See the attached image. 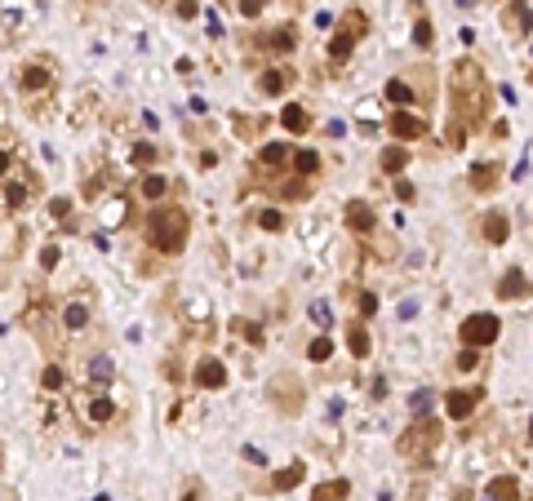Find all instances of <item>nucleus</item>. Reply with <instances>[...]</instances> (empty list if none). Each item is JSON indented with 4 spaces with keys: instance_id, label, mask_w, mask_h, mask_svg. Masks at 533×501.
<instances>
[{
    "instance_id": "5701e85b",
    "label": "nucleus",
    "mask_w": 533,
    "mask_h": 501,
    "mask_svg": "<svg viewBox=\"0 0 533 501\" xmlns=\"http://www.w3.org/2000/svg\"><path fill=\"white\" fill-rule=\"evenodd\" d=\"M351 497V484L347 479H324L316 493H311V501H347Z\"/></svg>"
},
{
    "instance_id": "cd10ccee",
    "label": "nucleus",
    "mask_w": 533,
    "mask_h": 501,
    "mask_svg": "<svg viewBox=\"0 0 533 501\" xmlns=\"http://www.w3.org/2000/svg\"><path fill=\"white\" fill-rule=\"evenodd\" d=\"M276 195H280V200H307V195H311V182L298 174L294 182H280V187H276Z\"/></svg>"
},
{
    "instance_id": "f8f14e48",
    "label": "nucleus",
    "mask_w": 533,
    "mask_h": 501,
    "mask_svg": "<svg viewBox=\"0 0 533 501\" xmlns=\"http://www.w3.org/2000/svg\"><path fill=\"white\" fill-rule=\"evenodd\" d=\"M386 129H391L400 142H418V138H427V120H422V116H409V111H396L391 120H386Z\"/></svg>"
},
{
    "instance_id": "7c9ffc66",
    "label": "nucleus",
    "mask_w": 533,
    "mask_h": 501,
    "mask_svg": "<svg viewBox=\"0 0 533 501\" xmlns=\"http://www.w3.org/2000/svg\"><path fill=\"white\" fill-rule=\"evenodd\" d=\"M294 169H298L302 178H311V174L320 169V155H316V151H294Z\"/></svg>"
},
{
    "instance_id": "c85d7f7f",
    "label": "nucleus",
    "mask_w": 533,
    "mask_h": 501,
    "mask_svg": "<svg viewBox=\"0 0 533 501\" xmlns=\"http://www.w3.org/2000/svg\"><path fill=\"white\" fill-rule=\"evenodd\" d=\"M463 138H467V120L463 116H449V125H444V142H449L453 151H463V146H467Z\"/></svg>"
},
{
    "instance_id": "79ce46f5",
    "label": "nucleus",
    "mask_w": 533,
    "mask_h": 501,
    "mask_svg": "<svg viewBox=\"0 0 533 501\" xmlns=\"http://www.w3.org/2000/svg\"><path fill=\"white\" fill-rule=\"evenodd\" d=\"M373 311H378V298H373V293H360V320H369Z\"/></svg>"
},
{
    "instance_id": "c9c22d12",
    "label": "nucleus",
    "mask_w": 533,
    "mask_h": 501,
    "mask_svg": "<svg viewBox=\"0 0 533 501\" xmlns=\"http://www.w3.org/2000/svg\"><path fill=\"white\" fill-rule=\"evenodd\" d=\"M232 328H236V333L245 337V341H253V346H262V328H258V324H249V320H232Z\"/></svg>"
},
{
    "instance_id": "473e14b6",
    "label": "nucleus",
    "mask_w": 533,
    "mask_h": 501,
    "mask_svg": "<svg viewBox=\"0 0 533 501\" xmlns=\"http://www.w3.org/2000/svg\"><path fill=\"white\" fill-rule=\"evenodd\" d=\"M84 373H89V377H93V382H98V386H103V382H107V377H112V360H107V355H93V360H89V369H84Z\"/></svg>"
},
{
    "instance_id": "ea45409f",
    "label": "nucleus",
    "mask_w": 533,
    "mask_h": 501,
    "mask_svg": "<svg viewBox=\"0 0 533 501\" xmlns=\"http://www.w3.org/2000/svg\"><path fill=\"white\" fill-rule=\"evenodd\" d=\"M236 9H240L245 18H258L262 9H266V0H236Z\"/></svg>"
},
{
    "instance_id": "8fccbe9b",
    "label": "nucleus",
    "mask_w": 533,
    "mask_h": 501,
    "mask_svg": "<svg viewBox=\"0 0 533 501\" xmlns=\"http://www.w3.org/2000/svg\"><path fill=\"white\" fill-rule=\"evenodd\" d=\"M453 501H471V493H458V497H453Z\"/></svg>"
},
{
    "instance_id": "dca6fc26",
    "label": "nucleus",
    "mask_w": 533,
    "mask_h": 501,
    "mask_svg": "<svg viewBox=\"0 0 533 501\" xmlns=\"http://www.w3.org/2000/svg\"><path fill=\"white\" fill-rule=\"evenodd\" d=\"M258 45L266 49V54H289V49L298 45V31L294 27H276V31H262Z\"/></svg>"
},
{
    "instance_id": "7ed1b4c3",
    "label": "nucleus",
    "mask_w": 533,
    "mask_h": 501,
    "mask_svg": "<svg viewBox=\"0 0 533 501\" xmlns=\"http://www.w3.org/2000/svg\"><path fill=\"white\" fill-rule=\"evenodd\" d=\"M440 439H444V422L422 417V422H414L405 435L396 439V453L409 457V461H427V457L435 453V444H440Z\"/></svg>"
},
{
    "instance_id": "a878e982",
    "label": "nucleus",
    "mask_w": 533,
    "mask_h": 501,
    "mask_svg": "<svg viewBox=\"0 0 533 501\" xmlns=\"http://www.w3.org/2000/svg\"><path fill=\"white\" fill-rule=\"evenodd\" d=\"M280 120H285L289 133H307V129H311V111H307V107H285Z\"/></svg>"
},
{
    "instance_id": "6ab92c4d",
    "label": "nucleus",
    "mask_w": 533,
    "mask_h": 501,
    "mask_svg": "<svg viewBox=\"0 0 533 501\" xmlns=\"http://www.w3.org/2000/svg\"><path fill=\"white\" fill-rule=\"evenodd\" d=\"M347 346H351V355L356 360H369V328H365V320H351L347 324Z\"/></svg>"
},
{
    "instance_id": "aec40b11",
    "label": "nucleus",
    "mask_w": 533,
    "mask_h": 501,
    "mask_svg": "<svg viewBox=\"0 0 533 501\" xmlns=\"http://www.w3.org/2000/svg\"><path fill=\"white\" fill-rule=\"evenodd\" d=\"M302 475H307V461H289L285 470H276V475H271V488H276V493H289V488H298V484H302Z\"/></svg>"
},
{
    "instance_id": "c03bdc74",
    "label": "nucleus",
    "mask_w": 533,
    "mask_h": 501,
    "mask_svg": "<svg viewBox=\"0 0 533 501\" xmlns=\"http://www.w3.org/2000/svg\"><path fill=\"white\" fill-rule=\"evenodd\" d=\"M245 461H249V466H266V457H262V453H258V448H253V444L245 448Z\"/></svg>"
},
{
    "instance_id": "09e8293b",
    "label": "nucleus",
    "mask_w": 533,
    "mask_h": 501,
    "mask_svg": "<svg viewBox=\"0 0 533 501\" xmlns=\"http://www.w3.org/2000/svg\"><path fill=\"white\" fill-rule=\"evenodd\" d=\"M183 501H200V488H191V493H187Z\"/></svg>"
},
{
    "instance_id": "393cba45",
    "label": "nucleus",
    "mask_w": 533,
    "mask_h": 501,
    "mask_svg": "<svg viewBox=\"0 0 533 501\" xmlns=\"http://www.w3.org/2000/svg\"><path fill=\"white\" fill-rule=\"evenodd\" d=\"M63 328H67V333H80V328H89V307H84V302H71V307L63 311Z\"/></svg>"
},
{
    "instance_id": "6e6552de",
    "label": "nucleus",
    "mask_w": 533,
    "mask_h": 501,
    "mask_svg": "<svg viewBox=\"0 0 533 501\" xmlns=\"http://www.w3.org/2000/svg\"><path fill=\"white\" fill-rule=\"evenodd\" d=\"M31 191H36V178L31 174H14V178H5V191H0V213H18L22 204L31 200Z\"/></svg>"
},
{
    "instance_id": "20e7f679",
    "label": "nucleus",
    "mask_w": 533,
    "mask_h": 501,
    "mask_svg": "<svg viewBox=\"0 0 533 501\" xmlns=\"http://www.w3.org/2000/svg\"><path fill=\"white\" fill-rule=\"evenodd\" d=\"M365 36H369V18H365V9H347V14L338 18L333 40H329V58H333V63H347V58H351V49L365 40Z\"/></svg>"
},
{
    "instance_id": "37998d69",
    "label": "nucleus",
    "mask_w": 533,
    "mask_h": 501,
    "mask_svg": "<svg viewBox=\"0 0 533 501\" xmlns=\"http://www.w3.org/2000/svg\"><path fill=\"white\" fill-rule=\"evenodd\" d=\"M40 266H45V271H54V266H58V249H54V244L40 253Z\"/></svg>"
},
{
    "instance_id": "423d86ee",
    "label": "nucleus",
    "mask_w": 533,
    "mask_h": 501,
    "mask_svg": "<svg viewBox=\"0 0 533 501\" xmlns=\"http://www.w3.org/2000/svg\"><path fill=\"white\" fill-rule=\"evenodd\" d=\"M266 395H271V404L280 408V413H289V417H294V413H302V382L294 373H276L271 377V386H266Z\"/></svg>"
},
{
    "instance_id": "ddd939ff",
    "label": "nucleus",
    "mask_w": 533,
    "mask_h": 501,
    "mask_svg": "<svg viewBox=\"0 0 533 501\" xmlns=\"http://www.w3.org/2000/svg\"><path fill=\"white\" fill-rule=\"evenodd\" d=\"M289 84H294V67H266L262 76H258V93L276 98V93H285Z\"/></svg>"
},
{
    "instance_id": "4be33fe9",
    "label": "nucleus",
    "mask_w": 533,
    "mask_h": 501,
    "mask_svg": "<svg viewBox=\"0 0 533 501\" xmlns=\"http://www.w3.org/2000/svg\"><path fill=\"white\" fill-rule=\"evenodd\" d=\"M498 178H502V164H476V169H471V187H476V191H493V187H498Z\"/></svg>"
},
{
    "instance_id": "a19ab883",
    "label": "nucleus",
    "mask_w": 533,
    "mask_h": 501,
    "mask_svg": "<svg viewBox=\"0 0 533 501\" xmlns=\"http://www.w3.org/2000/svg\"><path fill=\"white\" fill-rule=\"evenodd\" d=\"M480 360H484V355H480L476 346H463V355H458V369H476Z\"/></svg>"
},
{
    "instance_id": "4c0bfd02",
    "label": "nucleus",
    "mask_w": 533,
    "mask_h": 501,
    "mask_svg": "<svg viewBox=\"0 0 533 501\" xmlns=\"http://www.w3.org/2000/svg\"><path fill=\"white\" fill-rule=\"evenodd\" d=\"M311 324H320V328H329V324H333L329 302H311Z\"/></svg>"
},
{
    "instance_id": "2f4dec72",
    "label": "nucleus",
    "mask_w": 533,
    "mask_h": 501,
    "mask_svg": "<svg viewBox=\"0 0 533 501\" xmlns=\"http://www.w3.org/2000/svg\"><path fill=\"white\" fill-rule=\"evenodd\" d=\"M329 355H333V341H329V337H316V341L307 346V360H311V364H324Z\"/></svg>"
},
{
    "instance_id": "1a4fd4ad",
    "label": "nucleus",
    "mask_w": 533,
    "mask_h": 501,
    "mask_svg": "<svg viewBox=\"0 0 533 501\" xmlns=\"http://www.w3.org/2000/svg\"><path fill=\"white\" fill-rule=\"evenodd\" d=\"M191 382H196V390H223L227 386V364L218 360V355H200Z\"/></svg>"
},
{
    "instance_id": "bb28decb",
    "label": "nucleus",
    "mask_w": 533,
    "mask_h": 501,
    "mask_svg": "<svg viewBox=\"0 0 533 501\" xmlns=\"http://www.w3.org/2000/svg\"><path fill=\"white\" fill-rule=\"evenodd\" d=\"M142 195H147L151 204H160L169 195V178L165 174H142Z\"/></svg>"
},
{
    "instance_id": "e433bc0d",
    "label": "nucleus",
    "mask_w": 533,
    "mask_h": 501,
    "mask_svg": "<svg viewBox=\"0 0 533 501\" xmlns=\"http://www.w3.org/2000/svg\"><path fill=\"white\" fill-rule=\"evenodd\" d=\"M431 40H435V36H431V22L418 18V22H414V45H418V49H431Z\"/></svg>"
},
{
    "instance_id": "58836bf2",
    "label": "nucleus",
    "mask_w": 533,
    "mask_h": 501,
    "mask_svg": "<svg viewBox=\"0 0 533 501\" xmlns=\"http://www.w3.org/2000/svg\"><path fill=\"white\" fill-rule=\"evenodd\" d=\"M258 226H262V231H280V226H285L280 209H262V213H258Z\"/></svg>"
},
{
    "instance_id": "a211bd4d",
    "label": "nucleus",
    "mask_w": 533,
    "mask_h": 501,
    "mask_svg": "<svg viewBox=\"0 0 533 501\" xmlns=\"http://www.w3.org/2000/svg\"><path fill=\"white\" fill-rule=\"evenodd\" d=\"M480 231H484V240H489V244H506V236H511V217L493 209V213H484Z\"/></svg>"
},
{
    "instance_id": "9d476101",
    "label": "nucleus",
    "mask_w": 533,
    "mask_h": 501,
    "mask_svg": "<svg viewBox=\"0 0 533 501\" xmlns=\"http://www.w3.org/2000/svg\"><path fill=\"white\" fill-rule=\"evenodd\" d=\"M343 222H347V231H356V236H373V231H378V213H373V204H365V200H351Z\"/></svg>"
},
{
    "instance_id": "c756f323",
    "label": "nucleus",
    "mask_w": 533,
    "mask_h": 501,
    "mask_svg": "<svg viewBox=\"0 0 533 501\" xmlns=\"http://www.w3.org/2000/svg\"><path fill=\"white\" fill-rule=\"evenodd\" d=\"M386 102L409 107V102H414V84H409V80H386Z\"/></svg>"
},
{
    "instance_id": "0eeeda50",
    "label": "nucleus",
    "mask_w": 533,
    "mask_h": 501,
    "mask_svg": "<svg viewBox=\"0 0 533 501\" xmlns=\"http://www.w3.org/2000/svg\"><path fill=\"white\" fill-rule=\"evenodd\" d=\"M54 71H58V67H54V63H45V58H36V63H22V67H18V89L27 93V98L50 93V89H54V80H58Z\"/></svg>"
},
{
    "instance_id": "603ef678",
    "label": "nucleus",
    "mask_w": 533,
    "mask_h": 501,
    "mask_svg": "<svg viewBox=\"0 0 533 501\" xmlns=\"http://www.w3.org/2000/svg\"><path fill=\"white\" fill-rule=\"evenodd\" d=\"M529 501H533V497H529Z\"/></svg>"
},
{
    "instance_id": "3c124183",
    "label": "nucleus",
    "mask_w": 533,
    "mask_h": 501,
    "mask_svg": "<svg viewBox=\"0 0 533 501\" xmlns=\"http://www.w3.org/2000/svg\"><path fill=\"white\" fill-rule=\"evenodd\" d=\"M289 5H294V0H289Z\"/></svg>"
},
{
    "instance_id": "f704fd0d",
    "label": "nucleus",
    "mask_w": 533,
    "mask_h": 501,
    "mask_svg": "<svg viewBox=\"0 0 533 501\" xmlns=\"http://www.w3.org/2000/svg\"><path fill=\"white\" fill-rule=\"evenodd\" d=\"M40 386H45V390H63V386H67V373L58 369V364H50V369L40 373Z\"/></svg>"
},
{
    "instance_id": "39448f33",
    "label": "nucleus",
    "mask_w": 533,
    "mask_h": 501,
    "mask_svg": "<svg viewBox=\"0 0 533 501\" xmlns=\"http://www.w3.org/2000/svg\"><path fill=\"white\" fill-rule=\"evenodd\" d=\"M498 333H502V324H498V315H489V311L467 315V320L458 324V337H463V346H489V341H498Z\"/></svg>"
},
{
    "instance_id": "f3484780",
    "label": "nucleus",
    "mask_w": 533,
    "mask_h": 501,
    "mask_svg": "<svg viewBox=\"0 0 533 501\" xmlns=\"http://www.w3.org/2000/svg\"><path fill=\"white\" fill-rule=\"evenodd\" d=\"M378 169H382V174L386 178H396V174H405V169H409V146H382V155H378Z\"/></svg>"
},
{
    "instance_id": "a18cd8bd",
    "label": "nucleus",
    "mask_w": 533,
    "mask_h": 501,
    "mask_svg": "<svg viewBox=\"0 0 533 501\" xmlns=\"http://www.w3.org/2000/svg\"><path fill=\"white\" fill-rule=\"evenodd\" d=\"M396 195H400V200H409V204H414V182H396Z\"/></svg>"
},
{
    "instance_id": "2eb2a0df",
    "label": "nucleus",
    "mask_w": 533,
    "mask_h": 501,
    "mask_svg": "<svg viewBox=\"0 0 533 501\" xmlns=\"http://www.w3.org/2000/svg\"><path fill=\"white\" fill-rule=\"evenodd\" d=\"M529 293H533V284H529L525 271H506L502 284H498V298L502 302H520V298H529Z\"/></svg>"
},
{
    "instance_id": "49530a36",
    "label": "nucleus",
    "mask_w": 533,
    "mask_h": 501,
    "mask_svg": "<svg viewBox=\"0 0 533 501\" xmlns=\"http://www.w3.org/2000/svg\"><path fill=\"white\" fill-rule=\"evenodd\" d=\"M427 404H431V390H418V395H414V413H422Z\"/></svg>"
},
{
    "instance_id": "4468645a",
    "label": "nucleus",
    "mask_w": 533,
    "mask_h": 501,
    "mask_svg": "<svg viewBox=\"0 0 533 501\" xmlns=\"http://www.w3.org/2000/svg\"><path fill=\"white\" fill-rule=\"evenodd\" d=\"M84 417H89V422H98V426L116 422V404H112V395H103V390H93V395L84 399Z\"/></svg>"
},
{
    "instance_id": "72a5a7b5",
    "label": "nucleus",
    "mask_w": 533,
    "mask_h": 501,
    "mask_svg": "<svg viewBox=\"0 0 533 501\" xmlns=\"http://www.w3.org/2000/svg\"><path fill=\"white\" fill-rule=\"evenodd\" d=\"M129 155H133V164H151V160H160V146H156V142H138Z\"/></svg>"
},
{
    "instance_id": "b1692460",
    "label": "nucleus",
    "mask_w": 533,
    "mask_h": 501,
    "mask_svg": "<svg viewBox=\"0 0 533 501\" xmlns=\"http://www.w3.org/2000/svg\"><path fill=\"white\" fill-rule=\"evenodd\" d=\"M285 160H289V146L285 142H266L258 151V169H280Z\"/></svg>"
},
{
    "instance_id": "412c9836",
    "label": "nucleus",
    "mask_w": 533,
    "mask_h": 501,
    "mask_svg": "<svg viewBox=\"0 0 533 501\" xmlns=\"http://www.w3.org/2000/svg\"><path fill=\"white\" fill-rule=\"evenodd\" d=\"M516 493H520L516 475H498V479H489V484H484V497H489V501H511Z\"/></svg>"
},
{
    "instance_id": "f03ea898",
    "label": "nucleus",
    "mask_w": 533,
    "mask_h": 501,
    "mask_svg": "<svg viewBox=\"0 0 533 501\" xmlns=\"http://www.w3.org/2000/svg\"><path fill=\"white\" fill-rule=\"evenodd\" d=\"M187 236H191V213L183 204H156L151 217H147V240L156 253H169V258H178V253L187 249Z\"/></svg>"
},
{
    "instance_id": "9b49d317",
    "label": "nucleus",
    "mask_w": 533,
    "mask_h": 501,
    "mask_svg": "<svg viewBox=\"0 0 533 501\" xmlns=\"http://www.w3.org/2000/svg\"><path fill=\"white\" fill-rule=\"evenodd\" d=\"M476 408H480V390L476 386H463V390H449V395H444V413H449L453 422H467Z\"/></svg>"
},
{
    "instance_id": "f257e3e1",
    "label": "nucleus",
    "mask_w": 533,
    "mask_h": 501,
    "mask_svg": "<svg viewBox=\"0 0 533 501\" xmlns=\"http://www.w3.org/2000/svg\"><path fill=\"white\" fill-rule=\"evenodd\" d=\"M449 102H453V116H463L471 129H480L493 111V89L484 80V71L476 58H458L453 71H449Z\"/></svg>"
},
{
    "instance_id": "de8ad7c7",
    "label": "nucleus",
    "mask_w": 533,
    "mask_h": 501,
    "mask_svg": "<svg viewBox=\"0 0 533 501\" xmlns=\"http://www.w3.org/2000/svg\"><path fill=\"white\" fill-rule=\"evenodd\" d=\"M67 209H71V200H54V204H50L54 217H67Z\"/></svg>"
}]
</instances>
